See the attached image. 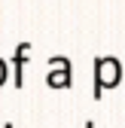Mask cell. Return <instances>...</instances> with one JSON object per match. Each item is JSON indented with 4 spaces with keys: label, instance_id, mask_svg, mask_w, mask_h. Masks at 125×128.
Here are the masks:
<instances>
[{
    "label": "cell",
    "instance_id": "cell-1",
    "mask_svg": "<svg viewBox=\"0 0 125 128\" xmlns=\"http://www.w3.org/2000/svg\"><path fill=\"white\" fill-rule=\"evenodd\" d=\"M6 79V61H0V82Z\"/></svg>",
    "mask_w": 125,
    "mask_h": 128
}]
</instances>
